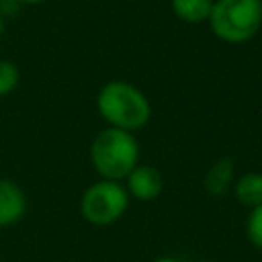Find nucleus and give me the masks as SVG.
I'll return each mask as SVG.
<instances>
[{"mask_svg":"<svg viewBox=\"0 0 262 262\" xmlns=\"http://www.w3.org/2000/svg\"><path fill=\"white\" fill-rule=\"evenodd\" d=\"M96 108L106 127L135 133L151 119L149 98L141 88L125 80H108L96 94Z\"/></svg>","mask_w":262,"mask_h":262,"instance_id":"1","label":"nucleus"},{"mask_svg":"<svg viewBox=\"0 0 262 262\" xmlns=\"http://www.w3.org/2000/svg\"><path fill=\"white\" fill-rule=\"evenodd\" d=\"M139 141L133 133L104 127L90 143V164L102 180L123 182L139 164Z\"/></svg>","mask_w":262,"mask_h":262,"instance_id":"2","label":"nucleus"},{"mask_svg":"<svg viewBox=\"0 0 262 262\" xmlns=\"http://www.w3.org/2000/svg\"><path fill=\"white\" fill-rule=\"evenodd\" d=\"M207 23L219 41L248 43L262 29V0H215Z\"/></svg>","mask_w":262,"mask_h":262,"instance_id":"3","label":"nucleus"},{"mask_svg":"<svg viewBox=\"0 0 262 262\" xmlns=\"http://www.w3.org/2000/svg\"><path fill=\"white\" fill-rule=\"evenodd\" d=\"M129 192L123 182L96 180L80 196V215L84 221L96 227H108L117 223L129 209Z\"/></svg>","mask_w":262,"mask_h":262,"instance_id":"4","label":"nucleus"},{"mask_svg":"<svg viewBox=\"0 0 262 262\" xmlns=\"http://www.w3.org/2000/svg\"><path fill=\"white\" fill-rule=\"evenodd\" d=\"M123 184L131 199H137L143 203L158 199L164 190V178L160 170L149 164H137L129 172V176L123 180Z\"/></svg>","mask_w":262,"mask_h":262,"instance_id":"5","label":"nucleus"},{"mask_svg":"<svg viewBox=\"0 0 262 262\" xmlns=\"http://www.w3.org/2000/svg\"><path fill=\"white\" fill-rule=\"evenodd\" d=\"M27 213V196L25 190L8 180L0 178V227L16 225Z\"/></svg>","mask_w":262,"mask_h":262,"instance_id":"6","label":"nucleus"},{"mask_svg":"<svg viewBox=\"0 0 262 262\" xmlns=\"http://www.w3.org/2000/svg\"><path fill=\"white\" fill-rule=\"evenodd\" d=\"M235 164L229 156H223L219 160H215L209 170L205 172V178H203V184H205V190L213 196H221V194H227L231 192L233 188V182H235Z\"/></svg>","mask_w":262,"mask_h":262,"instance_id":"7","label":"nucleus"},{"mask_svg":"<svg viewBox=\"0 0 262 262\" xmlns=\"http://www.w3.org/2000/svg\"><path fill=\"white\" fill-rule=\"evenodd\" d=\"M231 192L246 209L262 205V172H244L235 178Z\"/></svg>","mask_w":262,"mask_h":262,"instance_id":"8","label":"nucleus"},{"mask_svg":"<svg viewBox=\"0 0 262 262\" xmlns=\"http://www.w3.org/2000/svg\"><path fill=\"white\" fill-rule=\"evenodd\" d=\"M213 2L215 0H170V8L176 18L188 25H201L209 20Z\"/></svg>","mask_w":262,"mask_h":262,"instance_id":"9","label":"nucleus"},{"mask_svg":"<svg viewBox=\"0 0 262 262\" xmlns=\"http://www.w3.org/2000/svg\"><path fill=\"white\" fill-rule=\"evenodd\" d=\"M20 84V70L8 59H0V98L12 94Z\"/></svg>","mask_w":262,"mask_h":262,"instance_id":"10","label":"nucleus"},{"mask_svg":"<svg viewBox=\"0 0 262 262\" xmlns=\"http://www.w3.org/2000/svg\"><path fill=\"white\" fill-rule=\"evenodd\" d=\"M246 237L248 242L262 250V205L248 209V219H246Z\"/></svg>","mask_w":262,"mask_h":262,"instance_id":"11","label":"nucleus"},{"mask_svg":"<svg viewBox=\"0 0 262 262\" xmlns=\"http://www.w3.org/2000/svg\"><path fill=\"white\" fill-rule=\"evenodd\" d=\"M20 6H37V4H43L47 0H16Z\"/></svg>","mask_w":262,"mask_h":262,"instance_id":"12","label":"nucleus"},{"mask_svg":"<svg viewBox=\"0 0 262 262\" xmlns=\"http://www.w3.org/2000/svg\"><path fill=\"white\" fill-rule=\"evenodd\" d=\"M151 262H180L178 258H172V256H162V258H156Z\"/></svg>","mask_w":262,"mask_h":262,"instance_id":"13","label":"nucleus"},{"mask_svg":"<svg viewBox=\"0 0 262 262\" xmlns=\"http://www.w3.org/2000/svg\"><path fill=\"white\" fill-rule=\"evenodd\" d=\"M4 31H6V18L0 14V37L4 35Z\"/></svg>","mask_w":262,"mask_h":262,"instance_id":"14","label":"nucleus"},{"mask_svg":"<svg viewBox=\"0 0 262 262\" xmlns=\"http://www.w3.org/2000/svg\"><path fill=\"white\" fill-rule=\"evenodd\" d=\"M201 262H213V260H201Z\"/></svg>","mask_w":262,"mask_h":262,"instance_id":"15","label":"nucleus"},{"mask_svg":"<svg viewBox=\"0 0 262 262\" xmlns=\"http://www.w3.org/2000/svg\"><path fill=\"white\" fill-rule=\"evenodd\" d=\"M0 2H2V0H0Z\"/></svg>","mask_w":262,"mask_h":262,"instance_id":"16","label":"nucleus"}]
</instances>
